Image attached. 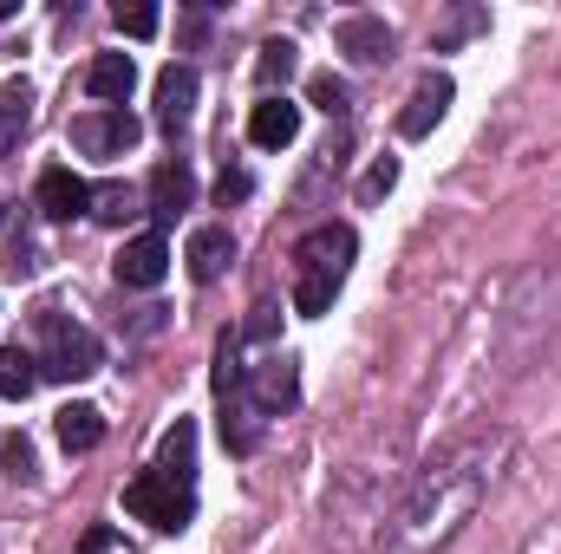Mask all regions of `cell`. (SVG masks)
<instances>
[{
    "instance_id": "cell-1",
    "label": "cell",
    "mask_w": 561,
    "mask_h": 554,
    "mask_svg": "<svg viewBox=\"0 0 561 554\" xmlns=\"http://www.w3.org/2000/svg\"><path fill=\"white\" fill-rule=\"evenodd\" d=\"M496 476V437H463L444 457L424 463V476L405 489L399 516L386 522V554H437L483 503Z\"/></svg>"
},
{
    "instance_id": "cell-2",
    "label": "cell",
    "mask_w": 561,
    "mask_h": 554,
    "mask_svg": "<svg viewBox=\"0 0 561 554\" xmlns=\"http://www.w3.org/2000/svg\"><path fill=\"white\" fill-rule=\"evenodd\" d=\"M353 249H359V235L346 229V222H320V229H307L300 242H294V313H327L333 307V293H340V280L353 268Z\"/></svg>"
},
{
    "instance_id": "cell-3",
    "label": "cell",
    "mask_w": 561,
    "mask_h": 554,
    "mask_svg": "<svg viewBox=\"0 0 561 554\" xmlns=\"http://www.w3.org/2000/svg\"><path fill=\"white\" fill-rule=\"evenodd\" d=\"M99 366H105L99 339H92L85 326H72L66 313H46V353H39V379H53V385H79V379H92Z\"/></svg>"
},
{
    "instance_id": "cell-4",
    "label": "cell",
    "mask_w": 561,
    "mask_h": 554,
    "mask_svg": "<svg viewBox=\"0 0 561 554\" xmlns=\"http://www.w3.org/2000/svg\"><path fill=\"white\" fill-rule=\"evenodd\" d=\"M125 509L150 522V529H163V535H176V529H190V516H196V489H183V483H170L163 470H144L125 483Z\"/></svg>"
},
{
    "instance_id": "cell-5",
    "label": "cell",
    "mask_w": 561,
    "mask_h": 554,
    "mask_svg": "<svg viewBox=\"0 0 561 554\" xmlns=\"http://www.w3.org/2000/svg\"><path fill=\"white\" fill-rule=\"evenodd\" d=\"M138 138H144V125L118 105V112H85V118H72V143L85 150V157H125V150H138Z\"/></svg>"
},
{
    "instance_id": "cell-6",
    "label": "cell",
    "mask_w": 561,
    "mask_h": 554,
    "mask_svg": "<svg viewBox=\"0 0 561 554\" xmlns=\"http://www.w3.org/2000/svg\"><path fill=\"white\" fill-rule=\"evenodd\" d=\"M450 79L444 72H424L419 85H412V99H405V112H399V138H431V125L450 112Z\"/></svg>"
},
{
    "instance_id": "cell-7",
    "label": "cell",
    "mask_w": 561,
    "mask_h": 554,
    "mask_svg": "<svg viewBox=\"0 0 561 554\" xmlns=\"http://www.w3.org/2000/svg\"><path fill=\"white\" fill-rule=\"evenodd\" d=\"M333 39H340V53H346V59H359V66L392 59V26H386L379 13H346V20L333 26Z\"/></svg>"
},
{
    "instance_id": "cell-8",
    "label": "cell",
    "mask_w": 561,
    "mask_h": 554,
    "mask_svg": "<svg viewBox=\"0 0 561 554\" xmlns=\"http://www.w3.org/2000/svg\"><path fill=\"white\" fill-rule=\"evenodd\" d=\"M183 262H190V280H222L229 275V262H236V235L222 229V222H203L196 235H190V249H183Z\"/></svg>"
},
{
    "instance_id": "cell-9",
    "label": "cell",
    "mask_w": 561,
    "mask_h": 554,
    "mask_svg": "<svg viewBox=\"0 0 561 554\" xmlns=\"http://www.w3.org/2000/svg\"><path fill=\"white\" fill-rule=\"evenodd\" d=\"M39 216H53V222H72V216H92V183L53 163V170L39 176Z\"/></svg>"
},
{
    "instance_id": "cell-10",
    "label": "cell",
    "mask_w": 561,
    "mask_h": 554,
    "mask_svg": "<svg viewBox=\"0 0 561 554\" xmlns=\"http://www.w3.org/2000/svg\"><path fill=\"white\" fill-rule=\"evenodd\" d=\"M112 268H118L125 287H157V280L170 275V249H163V235L150 229V235H131V242L118 249V262H112Z\"/></svg>"
},
{
    "instance_id": "cell-11",
    "label": "cell",
    "mask_w": 561,
    "mask_h": 554,
    "mask_svg": "<svg viewBox=\"0 0 561 554\" xmlns=\"http://www.w3.org/2000/svg\"><path fill=\"white\" fill-rule=\"evenodd\" d=\"M131 85H138V66H131V53H99V59L85 66V92H92L105 112H118V105L131 99Z\"/></svg>"
},
{
    "instance_id": "cell-12",
    "label": "cell",
    "mask_w": 561,
    "mask_h": 554,
    "mask_svg": "<svg viewBox=\"0 0 561 554\" xmlns=\"http://www.w3.org/2000/svg\"><path fill=\"white\" fill-rule=\"evenodd\" d=\"M190 112H196V72L190 66H163L157 72V125L163 131H190Z\"/></svg>"
},
{
    "instance_id": "cell-13",
    "label": "cell",
    "mask_w": 561,
    "mask_h": 554,
    "mask_svg": "<svg viewBox=\"0 0 561 554\" xmlns=\"http://www.w3.org/2000/svg\"><path fill=\"white\" fill-rule=\"evenodd\" d=\"M190 203H196L190 163H183V157H176V163H157V176H150V216H157V222H176Z\"/></svg>"
},
{
    "instance_id": "cell-14",
    "label": "cell",
    "mask_w": 561,
    "mask_h": 554,
    "mask_svg": "<svg viewBox=\"0 0 561 554\" xmlns=\"http://www.w3.org/2000/svg\"><path fill=\"white\" fill-rule=\"evenodd\" d=\"M294 138H300V105H287L280 92L249 112V143H262V150H287Z\"/></svg>"
},
{
    "instance_id": "cell-15",
    "label": "cell",
    "mask_w": 561,
    "mask_h": 554,
    "mask_svg": "<svg viewBox=\"0 0 561 554\" xmlns=\"http://www.w3.org/2000/svg\"><path fill=\"white\" fill-rule=\"evenodd\" d=\"M150 470H163L170 483L196 489V424H190V417H176V424L163 430V443H157V463H150Z\"/></svg>"
},
{
    "instance_id": "cell-16",
    "label": "cell",
    "mask_w": 561,
    "mask_h": 554,
    "mask_svg": "<svg viewBox=\"0 0 561 554\" xmlns=\"http://www.w3.org/2000/svg\"><path fill=\"white\" fill-rule=\"evenodd\" d=\"M26 125H33V85H26V79H13V85H0V163L20 150Z\"/></svg>"
},
{
    "instance_id": "cell-17",
    "label": "cell",
    "mask_w": 561,
    "mask_h": 554,
    "mask_svg": "<svg viewBox=\"0 0 561 554\" xmlns=\"http://www.w3.org/2000/svg\"><path fill=\"white\" fill-rule=\"evenodd\" d=\"M53 430H59L66 450H99L105 443V412L99 405H66V412L53 417Z\"/></svg>"
},
{
    "instance_id": "cell-18",
    "label": "cell",
    "mask_w": 561,
    "mask_h": 554,
    "mask_svg": "<svg viewBox=\"0 0 561 554\" xmlns=\"http://www.w3.org/2000/svg\"><path fill=\"white\" fill-rule=\"evenodd\" d=\"M33 385H39V359L33 353H20V346H7L0 353V399H33Z\"/></svg>"
},
{
    "instance_id": "cell-19",
    "label": "cell",
    "mask_w": 561,
    "mask_h": 554,
    "mask_svg": "<svg viewBox=\"0 0 561 554\" xmlns=\"http://www.w3.org/2000/svg\"><path fill=\"white\" fill-rule=\"evenodd\" d=\"M287 72H294V39H268L262 59H255V85H262V99H275V85H287Z\"/></svg>"
},
{
    "instance_id": "cell-20",
    "label": "cell",
    "mask_w": 561,
    "mask_h": 554,
    "mask_svg": "<svg viewBox=\"0 0 561 554\" xmlns=\"http://www.w3.org/2000/svg\"><path fill=\"white\" fill-rule=\"evenodd\" d=\"M92 216H99V222H112V229H118V222H131V216H138V189H125V183L92 189Z\"/></svg>"
},
{
    "instance_id": "cell-21",
    "label": "cell",
    "mask_w": 561,
    "mask_h": 554,
    "mask_svg": "<svg viewBox=\"0 0 561 554\" xmlns=\"http://www.w3.org/2000/svg\"><path fill=\"white\" fill-rule=\"evenodd\" d=\"M307 99H313V105H320L327 118H346V112H353V92H346V85H340L333 72H320V79L307 85Z\"/></svg>"
},
{
    "instance_id": "cell-22",
    "label": "cell",
    "mask_w": 561,
    "mask_h": 554,
    "mask_svg": "<svg viewBox=\"0 0 561 554\" xmlns=\"http://www.w3.org/2000/svg\"><path fill=\"white\" fill-rule=\"evenodd\" d=\"M112 20H118V33H125V39H150V33L163 26V20H157V7H118Z\"/></svg>"
},
{
    "instance_id": "cell-23",
    "label": "cell",
    "mask_w": 561,
    "mask_h": 554,
    "mask_svg": "<svg viewBox=\"0 0 561 554\" xmlns=\"http://www.w3.org/2000/svg\"><path fill=\"white\" fill-rule=\"evenodd\" d=\"M392 183H399V157H379V163L366 170V183H359V203H379Z\"/></svg>"
},
{
    "instance_id": "cell-24",
    "label": "cell",
    "mask_w": 561,
    "mask_h": 554,
    "mask_svg": "<svg viewBox=\"0 0 561 554\" xmlns=\"http://www.w3.org/2000/svg\"><path fill=\"white\" fill-rule=\"evenodd\" d=\"M477 26H483V13H477V7H463V13H450V20L437 26V53H450V46H457L463 33H477Z\"/></svg>"
},
{
    "instance_id": "cell-25",
    "label": "cell",
    "mask_w": 561,
    "mask_h": 554,
    "mask_svg": "<svg viewBox=\"0 0 561 554\" xmlns=\"http://www.w3.org/2000/svg\"><path fill=\"white\" fill-rule=\"evenodd\" d=\"M249 189H255V176H249V170H222V176H216V203H222V209H229V203H242Z\"/></svg>"
},
{
    "instance_id": "cell-26",
    "label": "cell",
    "mask_w": 561,
    "mask_h": 554,
    "mask_svg": "<svg viewBox=\"0 0 561 554\" xmlns=\"http://www.w3.org/2000/svg\"><path fill=\"white\" fill-rule=\"evenodd\" d=\"M7 470L13 476H33V443L26 437H7Z\"/></svg>"
},
{
    "instance_id": "cell-27",
    "label": "cell",
    "mask_w": 561,
    "mask_h": 554,
    "mask_svg": "<svg viewBox=\"0 0 561 554\" xmlns=\"http://www.w3.org/2000/svg\"><path fill=\"white\" fill-rule=\"evenodd\" d=\"M20 13V0H0V20H13Z\"/></svg>"
}]
</instances>
